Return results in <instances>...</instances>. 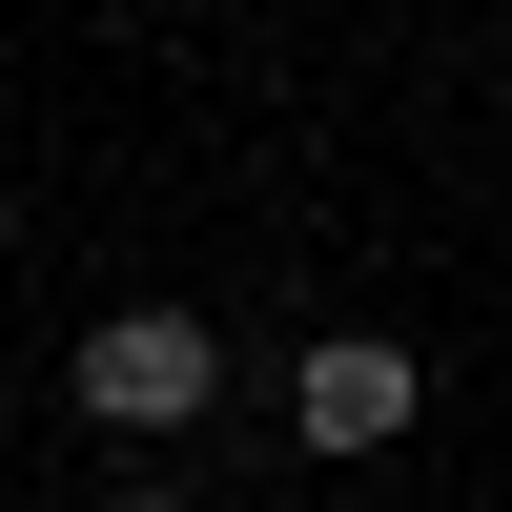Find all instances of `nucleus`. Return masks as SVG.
Masks as SVG:
<instances>
[{
	"label": "nucleus",
	"instance_id": "f257e3e1",
	"mask_svg": "<svg viewBox=\"0 0 512 512\" xmlns=\"http://www.w3.org/2000/svg\"><path fill=\"white\" fill-rule=\"evenodd\" d=\"M62 390L103 410V431H205V410H226V328L205 308H103Z\"/></svg>",
	"mask_w": 512,
	"mask_h": 512
},
{
	"label": "nucleus",
	"instance_id": "f03ea898",
	"mask_svg": "<svg viewBox=\"0 0 512 512\" xmlns=\"http://www.w3.org/2000/svg\"><path fill=\"white\" fill-rule=\"evenodd\" d=\"M410 410H431V369H410L390 328H328V349L287 369V431H308L328 472H369V451H410Z\"/></svg>",
	"mask_w": 512,
	"mask_h": 512
},
{
	"label": "nucleus",
	"instance_id": "7ed1b4c3",
	"mask_svg": "<svg viewBox=\"0 0 512 512\" xmlns=\"http://www.w3.org/2000/svg\"><path fill=\"white\" fill-rule=\"evenodd\" d=\"M0 267H21V185H0Z\"/></svg>",
	"mask_w": 512,
	"mask_h": 512
},
{
	"label": "nucleus",
	"instance_id": "20e7f679",
	"mask_svg": "<svg viewBox=\"0 0 512 512\" xmlns=\"http://www.w3.org/2000/svg\"><path fill=\"white\" fill-rule=\"evenodd\" d=\"M103 512H185V492H103Z\"/></svg>",
	"mask_w": 512,
	"mask_h": 512
}]
</instances>
